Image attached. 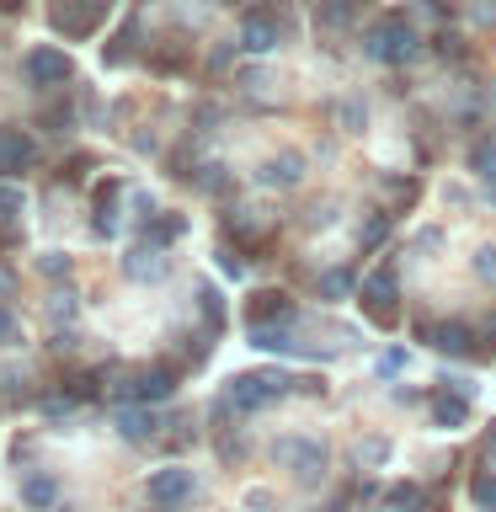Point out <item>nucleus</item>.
<instances>
[{
  "label": "nucleus",
  "mask_w": 496,
  "mask_h": 512,
  "mask_svg": "<svg viewBox=\"0 0 496 512\" xmlns=\"http://www.w3.org/2000/svg\"><path fill=\"white\" fill-rule=\"evenodd\" d=\"M288 374H235L230 390H224V411H262L278 395H288Z\"/></svg>",
  "instance_id": "nucleus-1"
},
{
  "label": "nucleus",
  "mask_w": 496,
  "mask_h": 512,
  "mask_svg": "<svg viewBox=\"0 0 496 512\" xmlns=\"http://www.w3.org/2000/svg\"><path fill=\"white\" fill-rule=\"evenodd\" d=\"M368 54H374L379 64H406L416 54V27L406 22V16H384V22L368 32Z\"/></svg>",
  "instance_id": "nucleus-2"
},
{
  "label": "nucleus",
  "mask_w": 496,
  "mask_h": 512,
  "mask_svg": "<svg viewBox=\"0 0 496 512\" xmlns=\"http://www.w3.org/2000/svg\"><path fill=\"white\" fill-rule=\"evenodd\" d=\"M118 395H123V400H139V406H150V400H171V395H176V368H171V363L139 368V374H128V379L118 384Z\"/></svg>",
  "instance_id": "nucleus-3"
},
{
  "label": "nucleus",
  "mask_w": 496,
  "mask_h": 512,
  "mask_svg": "<svg viewBox=\"0 0 496 512\" xmlns=\"http://www.w3.org/2000/svg\"><path fill=\"white\" fill-rule=\"evenodd\" d=\"M22 75L32 80V86H64V80L75 75V59L64 54V48H54V43H43V48H32V54L22 59Z\"/></svg>",
  "instance_id": "nucleus-4"
},
{
  "label": "nucleus",
  "mask_w": 496,
  "mask_h": 512,
  "mask_svg": "<svg viewBox=\"0 0 496 512\" xmlns=\"http://www.w3.org/2000/svg\"><path fill=\"white\" fill-rule=\"evenodd\" d=\"M102 11H107V0H54V27L64 32V38H91L96 22H102Z\"/></svg>",
  "instance_id": "nucleus-5"
},
{
  "label": "nucleus",
  "mask_w": 496,
  "mask_h": 512,
  "mask_svg": "<svg viewBox=\"0 0 496 512\" xmlns=\"http://www.w3.org/2000/svg\"><path fill=\"white\" fill-rule=\"evenodd\" d=\"M192 491H198V480H192V470H182V464L155 470L150 486H144V496H150L155 507H182V502H192Z\"/></svg>",
  "instance_id": "nucleus-6"
},
{
  "label": "nucleus",
  "mask_w": 496,
  "mask_h": 512,
  "mask_svg": "<svg viewBox=\"0 0 496 512\" xmlns=\"http://www.w3.org/2000/svg\"><path fill=\"white\" fill-rule=\"evenodd\" d=\"M32 166H38V144H32L27 134H16V128H0V176H27Z\"/></svg>",
  "instance_id": "nucleus-7"
},
{
  "label": "nucleus",
  "mask_w": 496,
  "mask_h": 512,
  "mask_svg": "<svg viewBox=\"0 0 496 512\" xmlns=\"http://www.w3.org/2000/svg\"><path fill=\"white\" fill-rule=\"evenodd\" d=\"M272 454H278V464H288V470L304 475V480H315V470L326 464V448H320V443H304V438H283Z\"/></svg>",
  "instance_id": "nucleus-8"
},
{
  "label": "nucleus",
  "mask_w": 496,
  "mask_h": 512,
  "mask_svg": "<svg viewBox=\"0 0 496 512\" xmlns=\"http://www.w3.org/2000/svg\"><path fill=\"white\" fill-rule=\"evenodd\" d=\"M166 267L171 262H166V251H160L155 240H144V246H134V251L123 256V272L134 283H160V278H166Z\"/></svg>",
  "instance_id": "nucleus-9"
},
{
  "label": "nucleus",
  "mask_w": 496,
  "mask_h": 512,
  "mask_svg": "<svg viewBox=\"0 0 496 512\" xmlns=\"http://www.w3.org/2000/svg\"><path fill=\"white\" fill-rule=\"evenodd\" d=\"M118 198H123V182H118V176L96 182V192H91V203H96V235H102V240L118 235V219H112V214H118Z\"/></svg>",
  "instance_id": "nucleus-10"
},
{
  "label": "nucleus",
  "mask_w": 496,
  "mask_h": 512,
  "mask_svg": "<svg viewBox=\"0 0 496 512\" xmlns=\"http://www.w3.org/2000/svg\"><path fill=\"white\" fill-rule=\"evenodd\" d=\"M251 326H288L294 320V299H283V294H256L251 299V310H246Z\"/></svg>",
  "instance_id": "nucleus-11"
},
{
  "label": "nucleus",
  "mask_w": 496,
  "mask_h": 512,
  "mask_svg": "<svg viewBox=\"0 0 496 512\" xmlns=\"http://www.w3.org/2000/svg\"><path fill=\"white\" fill-rule=\"evenodd\" d=\"M240 48H246V54H272V48H278V22H272V16H246Z\"/></svg>",
  "instance_id": "nucleus-12"
},
{
  "label": "nucleus",
  "mask_w": 496,
  "mask_h": 512,
  "mask_svg": "<svg viewBox=\"0 0 496 512\" xmlns=\"http://www.w3.org/2000/svg\"><path fill=\"white\" fill-rule=\"evenodd\" d=\"M390 299H395V278H390V272H374V278H368L363 283V304H368V310H374V320H384V326H390Z\"/></svg>",
  "instance_id": "nucleus-13"
},
{
  "label": "nucleus",
  "mask_w": 496,
  "mask_h": 512,
  "mask_svg": "<svg viewBox=\"0 0 496 512\" xmlns=\"http://www.w3.org/2000/svg\"><path fill=\"white\" fill-rule=\"evenodd\" d=\"M118 432H123L128 443H150V438H155V416L144 411L139 400H128V406L118 411Z\"/></svg>",
  "instance_id": "nucleus-14"
},
{
  "label": "nucleus",
  "mask_w": 496,
  "mask_h": 512,
  "mask_svg": "<svg viewBox=\"0 0 496 512\" xmlns=\"http://www.w3.org/2000/svg\"><path fill=\"white\" fill-rule=\"evenodd\" d=\"M299 176H304V160L299 155H278V160H267V166L256 171V182L262 187H294Z\"/></svg>",
  "instance_id": "nucleus-15"
},
{
  "label": "nucleus",
  "mask_w": 496,
  "mask_h": 512,
  "mask_svg": "<svg viewBox=\"0 0 496 512\" xmlns=\"http://www.w3.org/2000/svg\"><path fill=\"white\" fill-rule=\"evenodd\" d=\"M22 502H27L32 512L59 507V480H54V475H27V480H22Z\"/></svg>",
  "instance_id": "nucleus-16"
},
{
  "label": "nucleus",
  "mask_w": 496,
  "mask_h": 512,
  "mask_svg": "<svg viewBox=\"0 0 496 512\" xmlns=\"http://www.w3.org/2000/svg\"><path fill=\"white\" fill-rule=\"evenodd\" d=\"M187 235V219L182 214H150L144 219V240H155V246H171V240Z\"/></svg>",
  "instance_id": "nucleus-17"
},
{
  "label": "nucleus",
  "mask_w": 496,
  "mask_h": 512,
  "mask_svg": "<svg viewBox=\"0 0 496 512\" xmlns=\"http://www.w3.org/2000/svg\"><path fill=\"white\" fill-rule=\"evenodd\" d=\"M22 208H27V192L11 182H0V224H6V240H16V219H22Z\"/></svg>",
  "instance_id": "nucleus-18"
},
{
  "label": "nucleus",
  "mask_w": 496,
  "mask_h": 512,
  "mask_svg": "<svg viewBox=\"0 0 496 512\" xmlns=\"http://www.w3.org/2000/svg\"><path fill=\"white\" fill-rule=\"evenodd\" d=\"M422 336H427L438 352H454V358H459V352H470V331H464V326H432V331H422Z\"/></svg>",
  "instance_id": "nucleus-19"
},
{
  "label": "nucleus",
  "mask_w": 496,
  "mask_h": 512,
  "mask_svg": "<svg viewBox=\"0 0 496 512\" xmlns=\"http://www.w3.org/2000/svg\"><path fill=\"white\" fill-rule=\"evenodd\" d=\"M198 310H203V320H208V331H224V299H219L214 283L198 288Z\"/></svg>",
  "instance_id": "nucleus-20"
},
{
  "label": "nucleus",
  "mask_w": 496,
  "mask_h": 512,
  "mask_svg": "<svg viewBox=\"0 0 496 512\" xmlns=\"http://www.w3.org/2000/svg\"><path fill=\"white\" fill-rule=\"evenodd\" d=\"M134 43H139V22H128L118 38H112V48H107V64H112V70H118L123 59H134Z\"/></svg>",
  "instance_id": "nucleus-21"
},
{
  "label": "nucleus",
  "mask_w": 496,
  "mask_h": 512,
  "mask_svg": "<svg viewBox=\"0 0 496 512\" xmlns=\"http://www.w3.org/2000/svg\"><path fill=\"white\" fill-rule=\"evenodd\" d=\"M464 416H470V395H459V390H454V400H448V395L438 400V422H443V427H459Z\"/></svg>",
  "instance_id": "nucleus-22"
},
{
  "label": "nucleus",
  "mask_w": 496,
  "mask_h": 512,
  "mask_svg": "<svg viewBox=\"0 0 496 512\" xmlns=\"http://www.w3.org/2000/svg\"><path fill=\"white\" fill-rule=\"evenodd\" d=\"M38 272H43V278H70V256H64V251H43L38 256Z\"/></svg>",
  "instance_id": "nucleus-23"
},
{
  "label": "nucleus",
  "mask_w": 496,
  "mask_h": 512,
  "mask_svg": "<svg viewBox=\"0 0 496 512\" xmlns=\"http://www.w3.org/2000/svg\"><path fill=\"white\" fill-rule=\"evenodd\" d=\"M470 496H475V507H480V512H496V475H475Z\"/></svg>",
  "instance_id": "nucleus-24"
},
{
  "label": "nucleus",
  "mask_w": 496,
  "mask_h": 512,
  "mask_svg": "<svg viewBox=\"0 0 496 512\" xmlns=\"http://www.w3.org/2000/svg\"><path fill=\"white\" fill-rule=\"evenodd\" d=\"M320 294H326V299H347L352 294V272H326V278H320Z\"/></svg>",
  "instance_id": "nucleus-25"
},
{
  "label": "nucleus",
  "mask_w": 496,
  "mask_h": 512,
  "mask_svg": "<svg viewBox=\"0 0 496 512\" xmlns=\"http://www.w3.org/2000/svg\"><path fill=\"white\" fill-rule=\"evenodd\" d=\"M475 176L496 187V144H480V150H475Z\"/></svg>",
  "instance_id": "nucleus-26"
},
{
  "label": "nucleus",
  "mask_w": 496,
  "mask_h": 512,
  "mask_svg": "<svg viewBox=\"0 0 496 512\" xmlns=\"http://www.w3.org/2000/svg\"><path fill=\"white\" fill-rule=\"evenodd\" d=\"M70 123H75V112H70V107H48V118H43L48 134H70Z\"/></svg>",
  "instance_id": "nucleus-27"
},
{
  "label": "nucleus",
  "mask_w": 496,
  "mask_h": 512,
  "mask_svg": "<svg viewBox=\"0 0 496 512\" xmlns=\"http://www.w3.org/2000/svg\"><path fill=\"white\" fill-rule=\"evenodd\" d=\"M16 342H22V326H16L11 310H0V347H16Z\"/></svg>",
  "instance_id": "nucleus-28"
},
{
  "label": "nucleus",
  "mask_w": 496,
  "mask_h": 512,
  "mask_svg": "<svg viewBox=\"0 0 496 512\" xmlns=\"http://www.w3.org/2000/svg\"><path fill=\"white\" fill-rule=\"evenodd\" d=\"M416 502H422V491H416V486H395V491H390V507H406V512H411Z\"/></svg>",
  "instance_id": "nucleus-29"
},
{
  "label": "nucleus",
  "mask_w": 496,
  "mask_h": 512,
  "mask_svg": "<svg viewBox=\"0 0 496 512\" xmlns=\"http://www.w3.org/2000/svg\"><path fill=\"white\" fill-rule=\"evenodd\" d=\"M75 315V294H70V288H59V294H54V320H70Z\"/></svg>",
  "instance_id": "nucleus-30"
},
{
  "label": "nucleus",
  "mask_w": 496,
  "mask_h": 512,
  "mask_svg": "<svg viewBox=\"0 0 496 512\" xmlns=\"http://www.w3.org/2000/svg\"><path fill=\"white\" fill-rule=\"evenodd\" d=\"M475 272H480V278H496V251H491V246L475 251Z\"/></svg>",
  "instance_id": "nucleus-31"
},
{
  "label": "nucleus",
  "mask_w": 496,
  "mask_h": 512,
  "mask_svg": "<svg viewBox=\"0 0 496 512\" xmlns=\"http://www.w3.org/2000/svg\"><path fill=\"white\" fill-rule=\"evenodd\" d=\"M384 454H390V448H384V443H363V448H358V459H363V464H379Z\"/></svg>",
  "instance_id": "nucleus-32"
},
{
  "label": "nucleus",
  "mask_w": 496,
  "mask_h": 512,
  "mask_svg": "<svg viewBox=\"0 0 496 512\" xmlns=\"http://www.w3.org/2000/svg\"><path fill=\"white\" fill-rule=\"evenodd\" d=\"M363 240L374 246V240H384V219H368V230H363Z\"/></svg>",
  "instance_id": "nucleus-33"
},
{
  "label": "nucleus",
  "mask_w": 496,
  "mask_h": 512,
  "mask_svg": "<svg viewBox=\"0 0 496 512\" xmlns=\"http://www.w3.org/2000/svg\"><path fill=\"white\" fill-rule=\"evenodd\" d=\"M0 11H6V16H11V11H22V0H0Z\"/></svg>",
  "instance_id": "nucleus-34"
},
{
  "label": "nucleus",
  "mask_w": 496,
  "mask_h": 512,
  "mask_svg": "<svg viewBox=\"0 0 496 512\" xmlns=\"http://www.w3.org/2000/svg\"><path fill=\"white\" fill-rule=\"evenodd\" d=\"M491 459H496V422H491Z\"/></svg>",
  "instance_id": "nucleus-35"
}]
</instances>
